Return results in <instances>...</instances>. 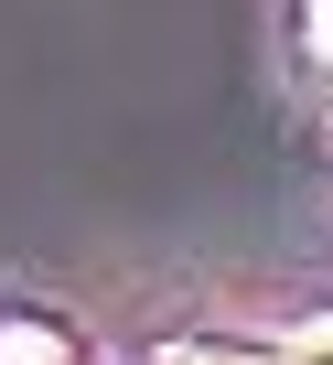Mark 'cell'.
<instances>
[{"mask_svg":"<svg viewBox=\"0 0 333 365\" xmlns=\"http://www.w3.org/2000/svg\"><path fill=\"white\" fill-rule=\"evenodd\" d=\"M0 365H86V354H76V333L43 322V312H0Z\"/></svg>","mask_w":333,"mask_h":365,"instance_id":"cell-1","label":"cell"},{"mask_svg":"<svg viewBox=\"0 0 333 365\" xmlns=\"http://www.w3.org/2000/svg\"><path fill=\"white\" fill-rule=\"evenodd\" d=\"M301 54H312V76L333 97V0H301Z\"/></svg>","mask_w":333,"mask_h":365,"instance_id":"cell-2","label":"cell"},{"mask_svg":"<svg viewBox=\"0 0 333 365\" xmlns=\"http://www.w3.org/2000/svg\"><path fill=\"white\" fill-rule=\"evenodd\" d=\"M280 365H333V322H301V333L280 344Z\"/></svg>","mask_w":333,"mask_h":365,"instance_id":"cell-3","label":"cell"}]
</instances>
